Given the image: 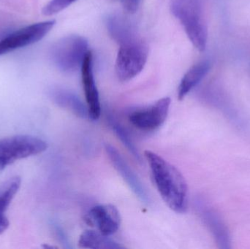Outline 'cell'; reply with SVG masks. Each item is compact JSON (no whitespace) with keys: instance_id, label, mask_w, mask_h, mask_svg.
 I'll return each instance as SVG.
<instances>
[{"instance_id":"cell-5","label":"cell","mask_w":250,"mask_h":249,"mask_svg":"<svg viewBox=\"0 0 250 249\" xmlns=\"http://www.w3.org/2000/svg\"><path fill=\"white\" fill-rule=\"evenodd\" d=\"M88 41L79 35H70L56 42L51 50L54 64L62 71L72 73L82 67L88 51Z\"/></svg>"},{"instance_id":"cell-3","label":"cell","mask_w":250,"mask_h":249,"mask_svg":"<svg viewBox=\"0 0 250 249\" xmlns=\"http://www.w3.org/2000/svg\"><path fill=\"white\" fill-rule=\"evenodd\" d=\"M46 142L35 136L19 134L0 140V171L16 161L45 152Z\"/></svg>"},{"instance_id":"cell-18","label":"cell","mask_w":250,"mask_h":249,"mask_svg":"<svg viewBox=\"0 0 250 249\" xmlns=\"http://www.w3.org/2000/svg\"><path fill=\"white\" fill-rule=\"evenodd\" d=\"M77 0H51L42 9V14L49 16L62 11Z\"/></svg>"},{"instance_id":"cell-2","label":"cell","mask_w":250,"mask_h":249,"mask_svg":"<svg viewBox=\"0 0 250 249\" xmlns=\"http://www.w3.org/2000/svg\"><path fill=\"white\" fill-rule=\"evenodd\" d=\"M170 9L194 46L204 51L207 46V30L201 17L200 0H171Z\"/></svg>"},{"instance_id":"cell-17","label":"cell","mask_w":250,"mask_h":249,"mask_svg":"<svg viewBox=\"0 0 250 249\" xmlns=\"http://www.w3.org/2000/svg\"><path fill=\"white\" fill-rule=\"evenodd\" d=\"M108 121H109L111 128L113 129V130H114V133L117 134L119 139L121 140L125 147H126V149H127L128 152L132 155V156H133L138 162H140V163L142 162V158H141L139 152H138L137 148L135 147V144H134L133 142H132L130 136L128 134L127 132L126 131L124 127H123L120 123L117 122L113 117H109Z\"/></svg>"},{"instance_id":"cell-12","label":"cell","mask_w":250,"mask_h":249,"mask_svg":"<svg viewBox=\"0 0 250 249\" xmlns=\"http://www.w3.org/2000/svg\"><path fill=\"white\" fill-rule=\"evenodd\" d=\"M52 98L60 108L70 111L79 118H89L87 105L74 92L67 89H56L53 92Z\"/></svg>"},{"instance_id":"cell-7","label":"cell","mask_w":250,"mask_h":249,"mask_svg":"<svg viewBox=\"0 0 250 249\" xmlns=\"http://www.w3.org/2000/svg\"><path fill=\"white\" fill-rule=\"evenodd\" d=\"M170 105V98H163L150 106L134 110L128 115V119L133 127L141 131H154L166 121Z\"/></svg>"},{"instance_id":"cell-14","label":"cell","mask_w":250,"mask_h":249,"mask_svg":"<svg viewBox=\"0 0 250 249\" xmlns=\"http://www.w3.org/2000/svg\"><path fill=\"white\" fill-rule=\"evenodd\" d=\"M106 24L109 35L119 45L138 37L133 25L121 16H110Z\"/></svg>"},{"instance_id":"cell-19","label":"cell","mask_w":250,"mask_h":249,"mask_svg":"<svg viewBox=\"0 0 250 249\" xmlns=\"http://www.w3.org/2000/svg\"><path fill=\"white\" fill-rule=\"evenodd\" d=\"M125 10L128 13H134L139 6L140 0H120Z\"/></svg>"},{"instance_id":"cell-8","label":"cell","mask_w":250,"mask_h":249,"mask_svg":"<svg viewBox=\"0 0 250 249\" xmlns=\"http://www.w3.org/2000/svg\"><path fill=\"white\" fill-rule=\"evenodd\" d=\"M85 222L89 226L97 228L105 236H111L118 231L121 217L118 209L113 205L94 206L86 213Z\"/></svg>"},{"instance_id":"cell-20","label":"cell","mask_w":250,"mask_h":249,"mask_svg":"<svg viewBox=\"0 0 250 249\" xmlns=\"http://www.w3.org/2000/svg\"><path fill=\"white\" fill-rule=\"evenodd\" d=\"M56 232L57 233V236H58L59 239H60V242L62 244H64V247L66 248H71L70 246V244H69L68 240H67V237H66L65 234L64 232L62 230L61 228H56Z\"/></svg>"},{"instance_id":"cell-1","label":"cell","mask_w":250,"mask_h":249,"mask_svg":"<svg viewBox=\"0 0 250 249\" xmlns=\"http://www.w3.org/2000/svg\"><path fill=\"white\" fill-rule=\"evenodd\" d=\"M144 156L149 165L153 181L163 201L170 210L176 213H185L188 209V188L182 172L151 151H146Z\"/></svg>"},{"instance_id":"cell-13","label":"cell","mask_w":250,"mask_h":249,"mask_svg":"<svg viewBox=\"0 0 250 249\" xmlns=\"http://www.w3.org/2000/svg\"><path fill=\"white\" fill-rule=\"evenodd\" d=\"M210 63L208 61H203L194 65L184 76L178 89V98L179 100L183 99L209 71Z\"/></svg>"},{"instance_id":"cell-15","label":"cell","mask_w":250,"mask_h":249,"mask_svg":"<svg viewBox=\"0 0 250 249\" xmlns=\"http://www.w3.org/2000/svg\"><path fill=\"white\" fill-rule=\"evenodd\" d=\"M98 231L86 230L81 235L79 247L82 249H123L125 247Z\"/></svg>"},{"instance_id":"cell-6","label":"cell","mask_w":250,"mask_h":249,"mask_svg":"<svg viewBox=\"0 0 250 249\" xmlns=\"http://www.w3.org/2000/svg\"><path fill=\"white\" fill-rule=\"evenodd\" d=\"M55 23V20H45L12 32L0 40V56L38 42L51 30Z\"/></svg>"},{"instance_id":"cell-9","label":"cell","mask_w":250,"mask_h":249,"mask_svg":"<svg viewBox=\"0 0 250 249\" xmlns=\"http://www.w3.org/2000/svg\"><path fill=\"white\" fill-rule=\"evenodd\" d=\"M105 149L113 166L123 177L132 192L139 199L140 201L146 205L149 204V196L148 195L144 184L141 183V180L137 176L133 170L125 160L121 153L115 147L110 144H105Z\"/></svg>"},{"instance_id":"cell-10","label":"cell","mask_w":250,"mask_h":249,"mask_svg":"<svg viewBox=\"0 0 250 249\" xmlns=\"http://www.w3.org/2000/svg\"><path fill=\"white\" fill-rule=\"evenodd\" d=\"M82 83L86 105L90 119L96 121L101 116V107L99 93L94 77L92 69V54L89 51L85 57L82 67Z\"/></svg>"},{"instance_id":"cell-4","label":"cell","mask_w":250,"mask_h":249,"mask_svg":"<svg viewBox=\"0 0 250 249\" xmlns=\"http://www.w3.org/2000/svg\"><path fill=\"white\" fill-rule=\"evenodd\" d=\"M147 58L148 48L138 37L120 44L116 61V73L120 80L128 81L138 76Z\"/></svg>"},{"instance_id":"cell-11","label":"cell","mask_w":250,"mask_h":249,"mask_svg":"<svg viewBox=\"0 0 250 249\" xmlns=\"http://www.w3.org/2000/svg\"><path fill=\"white\" fill-rule=\"evenodd\" d=\"M199 210L203 221L212 234L218 247L224 249L231 248L229 230L220 215L205 205L204 207V205H201Z\"/></svg>"},{"instance_id":"cell-21","label":"cell","mask_w":250,"mask_h":249,"mask_svg":"<svg viewBox=\"0 0 250 249\" xmlns=\"http://www.w3.org/2000/svg\"><path fill=\"white\" fill-rule=\"evenodd\" d=\"M9 225L10 223L5 215L0 213V234L5 232L6 230L8 228Z\"/></svg>"},{"instance_id":"cell-16","label":"cell","mask_w":250,"mask_h":249,"mask_svg":"<svg viewBox=\"0 0 250 249\" xmlns=\"http://www.w3.org/2000/svg\"><path fill=\"white\" fill-rule=\"evenodd\" d=\"M21 184V179L20 177L16 176L10 178L0 187V213L4 214L20 189Z\"/></svg>"}]
</instances>
